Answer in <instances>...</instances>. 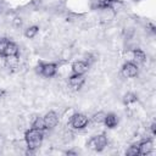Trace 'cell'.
<instances>
[{
    "instance_id": "obj_1",
    "label": "cell",
    "mask_w": 156,
    "mask_h": 156,
    "mask_svg": "<svg viewBox=\"0 0 156 156\" xmlns=\"http://www.w3.org/2000/svg\"><path fill=\"white\" fill-rule=\"evenodd\" d=\"M26 144H27V151L26 154H33L44 143L45 134L43 130H38L34 128H28L24 130V136H23Z\"/></svg>"
},
{
    "instance_id": "obj_2",
    "label": "cell",
    "mask_w": 156,
    "mask_h": 156,
    "mask_svg": "<svg viewBox=\"0 0 156 156\" xmlns=\"http://www.w3.org/2000/svg\"><path fill=\"white\" fill-rule=\"evenodd\" d=\"M108 146V138L105 133H99L93 135L88 141H87V147L89 150L101 152Z\"/></svg>"
},
{
    "instance_id": "obj_3",
    "label": "cell",
    "mask_w": 156,
    "mask_h": 156,
    "mask_svg": "<svg viewBox=\"0 0 156 156\" xmlns=\"http://www.w3.org/2000/svg\"><path fill=\"white\" fill-rule=\"evenodd\" d=\"M35 73L43 78H54L57 74V62H39L35 66Z\"/></svg>"
},
{
    "instance_id": "obj_4",
    "label": "cell",
    "mask_w": 156,
    "mask_h": 156,
    "mask_svg": "<svg viewBox=\"0 0 156 156\" xmlns=\"http://www.w3.org/2000/svg\"><path fill=\"white\" fill-rule=\"evenodd\" d=\"M67 126L71 127L74 130H82L85 129L89 126V117L83 112H74L71 118L67 122Z\"/></svg>"
},
{
    "instance_id": "obj_5",
    "label": "cell",
    "mask_w": 156,
    "mask_h": 156,
    "mask_svg": "<svg viewBox=\"0 0 156 156\" xmlns=\"http://www.w3.org/2000/svg\"><path fill=\"white\" fill-rule=\"evenodd\" d=\"M140 73V68L136 63L132 62V61H126L122 67H121V71H119V74L122 78L124 79H132V78H135L138 77Z\"/></svg>"
},
{
    "instance_id": "obj_6",
    "label": "cell",
    "mask_w": 156,
    "mask_h": 156,
    "mask_svg": "<svg viewBox=\"0 0 156 156\" xmlns=\"http://www.w3.org/2000/svg\"><path fill=\"white\" fill-rule=\"evenodd\" d=\"M85 83H87V78L84 76H80V74H69L67 77V82H66L69 91L80 90Z\"/></svg>"
},
{
    "instance_id": "obj_7",
    "label": "cell",
    "mask_w": 156,
    "mask_h": 156,
    "mask_svg": "<svg viewBox=\"0 0 156 156\" xmlns=\"http://www.w3.org/2000/svg\"><path fill=\"white\" fill-rule=\"evenodd\" d=\"M44 123H45V128L46 130H54L57 128L58 123H60V115L56 111H48L44 116Z\"/></svg>"
},
{
    "instance_id": "obj_8",
    "label": "cell",
    "mask_w": 156,
    "mask_h": 156,
    "mask_svg": "<svg viewBox=\"0 0 156 156\" xmlns=\"http://www.w3.org/2000/svg\"><path fill=\"white\" fill-rule=\"evenodd\" d=\"M138 147H139V155L147 156L152 154L155 146H154V141L151 138H145L138 143Z\"/></svg>"
},
{
    "instance_id": "obj_9",
    "label": "cell",
    "mask_w": 156,
    "mask_h": 156,
    "mask_svg": "<svg viewBox=\"0 0 156 156\" xmlns=\"http://www.w3.org/2000/svg\"><path fill=\"white\" fill-rule=\"evenodd\" d=\"M90 69V66L84 60H77L71 65V74H80L84 76Z\"/></svg>"
},
{
    "instance_id": "obj_10",
    "label": "cell",
    "mask_w": 156,
    "mask_h": 156,
    "mask_svg": "<svg viewBox=\"0 0 156 156\" xmlns=\"http://www.w3.org/2000/svg\"><path fill=\"white\" fill-rule=\"evenodd\" d=\"M146 61H147V55L143 49H140L139 46L132 49V62L139 66V65H145Z\"/></svg>"
},
{
    "instance_id": "obj_11",
    "label": "cell",
    "mask_w": 156,
    "mask_h": 156,
    "mask_svg": "<svg viewBox=\"0 0 156 156\" xmlns=\"http://www.w3.org/2000/svg\"><path fill=\"white\" fill-rule=\"evenodd\" d=\"M139 102V98L138 95L134 93V91H127L123 96V104L132 111H135L136 110V105Z\"/></svg>"
},
{
    "instance_id": "obj_12",
    "label": "cell",
    "mask_w": 156,
    "mask_h": 156,
    "mask_svg": "<svg viewBox=\"0 0 156 156\" xmlns=\"http://www.w3.org/2000/svg\"><path fill=\"white\" fill-rule=\"evenodd\" d=\"M118 123H119V118H118V116H117L116 113L108 112V113L105 115V119H104V123H102V124H104L107 129H113V128H116V127L118 126Z\"/></svg>"
},
{
    "instance_id": "obj_13",
    "label": "cell",
    "mask_w": 156,
    "mask_h": 156,
    "mask_svg": "<svg viewBox=\"0 0 156 156\" xmlns=\"http://www.w3.org/2000/svg\"><path fill=\"white\" fill-rule=\"evenodd\" d=\"M20 50H21V49H20V46H18L15 41H12V40H10V39H9L7 45H6V48H5V50H4V54H2V57L20 55Z\"/></svg>"
},
{
    "instance_id": "obj_14",
    "label": "cell",
    "mask_w": 156,
    "mask_h": 156,
    "mask_svg": "<svg viewBox=\"0 0 156 156\" xmlns=\"http://www.w3.org/2000/svg\"><path fill=\"white\" fill-rule=\"evenodd\" d=\"M105 112L104 111H96L93 113V116L89 118V123L94 124V126H100L104 123V119H105Z\"/></svg>"
},
{
    "instance_id": "obj_15",
    "label": "cell",
    "mask_w": 156,
    "mask_h": 156,
    "mask_svg": "<svg viewBox=\"0 0 156 156\" xmlns=\"http://www.w3.org/2000/svg\"><path fill=\"white\" fill-rule=\"evenodd\" d=\"M30 128H34V129L45 132L46 128H45L44 118H43L41 116H35V117H33V119H32V122H30Z\"/></svg>"
},
{
    "instance_id": "obj_16",
    "label": "cell",
    "mask_w": 156,
    "mask_h": 156,
    "mask_svg": "<svg viewBox=\"0 0 156 156\" xmlns=\"http://www.w3.org/2000/svg\"><path fill=\"white\" fill-rule=\"evenodd\" d=\"M39 26H37V24H32V26H28L26 29H24V37L27 38V39H34L35 37H37V34L39 33Z\"/></svg>"
},
{
    "instance_id": "obj_17",
    "label": "cell",
    "mask_w": 156,
    "mask_h": 156,
    "mask_svg": "<svg viewBox=\"0 0 156 156\" xmlns=\"http://www.w3.org/2000/svg\"><path fill=\"white\" fill-rule=\"evenodd\" d=\"M126 155H127V156H138V155H139L138 143H133V144H130V145L126 149Z\"/></svg>"
},
{
    "instance_id": "obj_18",
    "label": "cell",
    "mask_w": 156,
    "mask_h": 156,
    "mask_svg": "<svg viewBox=\"0 0 156 156\" xmlns=\"http://www.w3.org/2000/svg\"><path fill=\"white\" fill-rule=\"evenodd\" d=\"M5 147H6V138H5V135L0 134V152H1Z\"/></svg>"
}]
</instances>
